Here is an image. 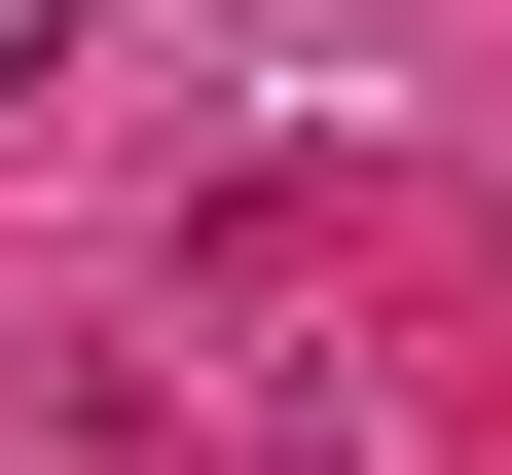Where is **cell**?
<instances>
[{
    "label": "cell",
    "instance_id": "obj_1",
    "mask_svg": "<svg viewBox=\"0 0 512 475\" xmlns=\"http://www.w3.org/2000/svg\"><path fill=\"white\" fill-rule=\"evenodd\" d=\"M37 74H74V0H0V110H37Z\"/></svg>",
    "mask_w": 512,
    "mask_h": 475
}]
</instances>
